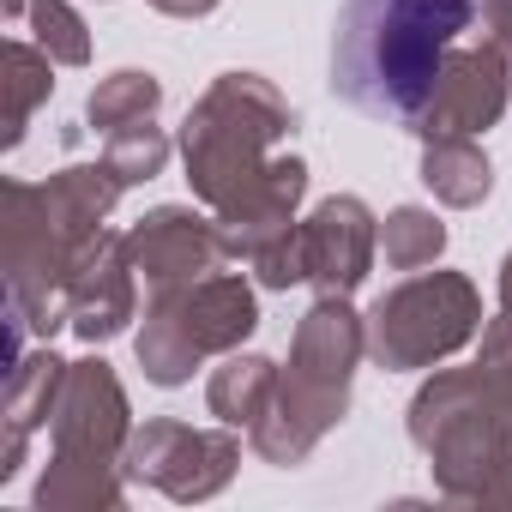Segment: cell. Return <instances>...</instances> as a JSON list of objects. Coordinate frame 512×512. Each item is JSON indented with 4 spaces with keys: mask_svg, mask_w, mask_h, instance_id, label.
I'll return each instance as SVG.
<instances>
[{
    "mask_svg": "<svg viewBox=\"0 0 512 512\" xmlns=\"http://www.w3.org/2000/svg\"><path fill=\"white\" fill-rule=\"evenodd\" d=\"M470 25L476 0H344L332 31V91L350 109L404 127Z\"/></svg>",
    "mask_w": 512,
    "mask_h": 512,
    "instance_id": "obj_1",
    "label": "cell"
},
{
    "mask_svg": "<svg viewBox=\"0 0 512 512\" xmlns=\"http://www.w3.org/2000/svg\"><path fill=\"white\" fill-rule=\"evenodd\" d=\"M362 356H368V314H356L350 296H320L290 338V368H278L272 410L247 428L253 452L278 470L308 464V452L350 416V386Z\"/></svg>",
    "mask_w": 512,
    "mask_h": 512,
    "instance_id": "obj_2",
    "label": "cell"
},
{
    "mask_svg": "<svg viewBox=\"0 0 512 512\" xmlns=\"http://www.w3.org/2000/svg\"><path fill=\"white\" fill-rule=\"evenodd\" d=\"M410 440L422 446L440 500L512 506V410L488 368H440L410 398Z\"/></svg>",
    "mask_w": 512,
    "mask_h": 512,
    "instance_id": "obj_3",
    "label": "cell"
},
{
    "mask_svg": "<svg viewBox=\"0 0 512 512\" xmlns=\"http://www.w3.org/2000/svg\"><path fill=\"white\" fill-rule=\"evenodd\" d=\"M296 109L266 73H223L181 121V163L199 205L223 211L272 163V145L290 139Z\"/></svg>",
    "mask_w": 512,
    "mask_h": 512,
    "instance_id": "obj_4",
    "label": "cell"
},
{
    "mask_svg": "<svg viewBox=\"0 0 512 512\" xmlns=\"http://www.w3.org/2000/svg\"><path fill=\"white\" fill-rule=\"evenodd\" d=\"M260 326V296L241 272H211L175 290H151L133 356L151 386H187L205 356H229Z\"/></svg>",
    "mask_w": 512,
    "mask_h": 512,
    "instance_id": "obj_5",
    "label": "cell"
},
{
    "mask_svg": "<svg viewBox=\"0 0 512 512\" xmlns=\"http://www.w3.org/2000/svg\"><path fill=\"white\" fill-rule=\"evenodd\" d=\"M482 338V290L464 272H416L368 308V362L416 374Z\"/></svg>",
    "mask_w": 512,
    "mask_h": 512,
    "instance_id": "obj_6",
    "label": "cell"
},
{
    "mask_svg": "<svg viewBox=\"0 0 512 512\" xmlns=\"http://www.w3.org/2000/svg\"><path fill=\"white\" fill-rule=\"evenodd\" d=\"M512 103V0H476L470 37L446 55L434 91L404 121V133L428 139H476Z\"/></svg>",
    "mask_w": 512,
    "mask_h": 512,
    "instance_id": "obj_7",
    "label": "cell"
},
{
    "mask_svg": "<svg viewBox=\"0 0 512 512\" xmlns=\"http://www.w3.org/2000/svg\"><path fill=\"white\" fill-rule=\"evenodd\" d=\"M235 464H241V440L229 422L223 428H187L175 416H151L145 428H133V440L121 452L127 482H145L181 506L223 494L235 482Z\"/></svg>",
    "mask_w": 512,
    "mask_h": 512,
    "instance_id": "obj_8",
    "label": "cell"
},
{
    "mask_svg": "<svg viewBox=\"0 0 512 512\" xmlns=\"http://www.w3.org/2000/svg\"><path fill=\"white\" fill-rule=\"evenodd\" d=\"M49 434H55V452H73V458H115V464H121L127 440H133V404H127V386L115 380V368H109L103 356L67 362V386H61V398H55Z\"/></svg>",
    "mask_w": 512,
    "mask_h": 512,
    "instance_id": "obj_9",
    "label": "cell"
},
{
    "mask_svg": "<svg viewBox=\"0 0 512 512\" xmlns=\"http://www.w3.org/2000/svg\"><path fill=\"white\" fill-rule=\"evenodd\" d=\"M127 260L145 278V290H175L223 272L229 253L217 241V217H199L193 205H157L127 229Z\"/></svg>",
    "mask_w": 512,
    "mask_h": 512,
    "instance_id": "obj_10",
    "label": "cell"
},
{
    "mask_svg": "<svg viewBox=\"0 0 512 512\" xmlns=\"http://www.w3.org/2000/svg\"><path fill=\"white\" fill-rule=\"evenodd\" d=\"M139 320V272L127 260V235L103 229L67 278V326L85 344H109Z\"/></svg>",
    "mask_w": 512,
    "mask_h": 512,
    "instance_id": "obj_11",
    "label": "cell"
},
{
    "mask_svg": "<svg viewBox=\"0 0 512 512\" xmlns=\"http://www.w3.org/2000/svg\"><path fill=\"white\" fill-rule=\"evenodd\" d=\"M308 235V284L320 296H356L380 253V217L356 193H332L302 217Z\"/></svg>",
    "mask_w": 512,
    "mask_h": 512,
    "instance_id": "obj_12",
    "label": "cell"
},
{
    "mask_svg": "<svg viewBox=\"0 0 512 512\" xmlns=\"http://www.w3.org/2000/svg\"><path fill=\"white\" fill-rule=\"evenodd\" d=\"M302 199H308V163H302V157H272L260 181L241 187V193L217 211V241H223V253L247 266L272 235H284V229L302 223V217H296Z\"/></svg>",
    "mask_w": 512,
    "mask_h": 512,
    "instance_id": "obj_13",
    "label": "cell"
},
{
    "mask_svg": "<svg viewBox=\"0 0 512 512\" xmlns=\"http://www.w3.org/2000/svg\"><path fill=\"white\" fill-rule=\"evenodd\" d=\"M67 386V362L43 344V350H25L13 368H7V392H0V422H7V440H0V482H13L25 452H31V434L49 428L55 416V398Z\"/></svg>",
    "mask_w": 512,
    "mask_h": 512,
    "instance_id": "obj_14",
    "label": "cell"
},
{
    "mask_svg": "<svg viewBox=\"0 0 512 512\" xmlns=\"http://www.w3.org/2000/svg\"><path fill=\"white\" fill-rule=\"evenodd\" d=\"M127 500V470L115 458H73L55 452L37 476V512H115Z\"/></svg>",
    "mask_w": 512,
    "mask_h": 512,
    "instance_id": "obj_15",
    "label": "cell"
},
{
    "mask_svg": "<svg viewBox=\"0 0 512 512\" xmlns=\"http://www.w3.org/2000/svg\"><path fill=\"white\" fill-rule=\"evenodd\" d=\"M272 398H278V362L253 356V350H229L223 368H211V380H205V404L229 428H253L272 410Z\"/></svg>",
    "mask_w": 512,
    "mask_h": 512,
    "instance_id": "obj_16",
    "label": "cell"
},
{
    "mask_svg": "<svg viewBox=\"0 0 512 512\" xmlns=\"http://www.w3.org/2000/svg\"><path fill=\"white\" fill-rule=\"evenodd\" d=\"M422 187L452 211H476L494 193V163L482 157L476 139H428L422 145Z\"/></svg>",
    "mask_w": 512,
    "mask_h": 512,
    "instance_id": "obj_17",
    "label": "cell"
},
{
    "mask_svg": "<svg viewBox=\"0 0 512 512\" xmlns=\"http://www.w3.org/2000/svg\"><path fill=\"white\" fill-rule=\"evenodd\" d=\"M0 61H7V133H0V145H19L25 139V127H31V115L49 103V91H55V61L37 49V43H7L0 49Z\"/></svg>",
    "mask_w": 512,
    "mask_h": 512,
    "instance_id": "obj_18",
    "label": "cell"
},
{
    "mask_svg": "<svg viewBox=\"0 0 512 512\" xmlns=\"http://www.w3.org/2000/svg\"><path fill=\"white\" fill-rule=\"evenodd\" d=\"M157 103H163V79L145 73V67H121V73L97 79V91H91V103H85V121H91L97 133H121V127H133V121H151Z\"/></svg>",
    "mask_w": 512,
    "mask_h": 512,
    "instance_id": "obj_19",
    "label": "cell"
},
{
    "mask_svg": "<svg viewBox=\"0 0 512 512\" xmlns=\"http://www.w3.org/2000/svg\"><path fill=\"white\" fill-rule=\"evenodd\" d=\"M380 247H386L392 272H422V266H434L446 253V223L428 205H398L380 223Z\"/></svg>",
    "mask_w": 512,
    "mask_h": 512,
    "instance_id": "obj_20",
    "label": "cell"
},
{
    "mask_svg": "<svg viewBox=\"0 0 512 512\" xmlns=\"http://www.w3.org/2000/svg\"><path fill=\"white\" fill-rule=\"evenodd\" d=\"M103 163L121 175V187H139V181H157L169 169V133L157 121H133L121 133H109V151Z\"/></svg>",
    "mask_w": 512,
    "mask_h": 512,
    "instance_id": "obj_21",
    "label": "cell"
},
{
    "mask_svg": "<svg viewBox=\"0 0 512 512\" xmlns=\"http://www.w3.org/2000/svg\"><path fill=\"white\" fill-rule=\"evenodd\" d=\"M31 31H37V49L55 61V67H85L91 61V31L85 19L67 7V0H31Z\"/></svg>",
    "mask_w": 512,
    "mask_h": 512,
    "instance_id": "obj_22",
    "label": "cell"
},
{
    "mask_svg": "<svg viewBox=\"0 0 512 512\" xmlns=\"http://www.w3.org/2000/svg\"><path fill=\"white\" fill-rule=\"evenodd\" d=\"M247 266H253V278H260V290H296V284H308V235H302V223L284 229V235H272Z\"/></svg>",
    "mask_w": 512,
    "mask_h": 512,
    "instance_id": "obj_23",
    "label": "cell"
},
{
    "mask_svg": "<svg viewBox=\"0 0 512 512\" xmlns=\"http://www.w3.org/2000/svg\"><path fill=\"white\" fill-rule=\"evenodd\" d=\"M482 368H488V380H494V392L506 398V410H512V314H500V320H488L482 326V356H476Z\"/></svg>",
    "mask_w": 512,
    "mask_h": 512,
    "instance_id": "obj_24",
    "label": "cell"
},
{
    "mask_svg": "<svg viewBox=\"0 0 512 512\" xmlns=\"http://www.w3.org/2000/svg\"><path fill=\"white\" fill-rule=\"evenodd\" d=\"M151 7H157L163 19H205V13L223 7V0H151Z\"/></svg>",
    "mask_w": 512,
    "mask_h": 512,
    "instance_id": "obj_25",
    "label": "cell"
},
{
    "mask_svg": "<svg viewBox=\"0 0 512 512\" xmlns=\"http://www.w3.org/2000/svg\"><path fill=\"white\" fill-rule=\"evenodd\" d=\"M500 314H512V253L500 260Z\"/></svg>",
    "mask_w": 512,
    "mask_h": 512,
    "instance_id": "obj_26",
    "label": "cell"
},
{
    "mask_svg": "<svg viewBox=\"0 0 512 512\" xmlns=\"http://www.w3.org/2000/svg\"><path fill=\"white\" fill-rule=\"evenodd\" d=\"M7 7V19H19V13H31V0H0Z\"/></svg>",
    "mask_w": 512,
    "mask_h": 512,
    "instance_id": "obj_27",
    "label": "cell"
}]
</instances>
